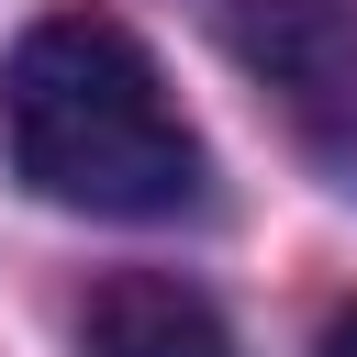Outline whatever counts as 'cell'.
Returning a JSON list of instances; mask_svg holds the SVG:
<instances>
[{
	"label": "cell",
	"mask_w": 357,
	"mask_h": 357,
	"mask_svg": "<svg viewBox=\"0 0 357 357\" xmlns=\"http://www.w3.org/2000/svg\"><path fill=\"white\" fill-rule=\"evenodd\" d=\"M0 145L33 201L156 223L201 201V134L112 11H45L0 67Z\"/></svg>",
	"instance_id": "1"
},
{
	"label": "cell",
	"mask_w": 357,
	"mask_h": 357,
	"mask_svg": "<svg viewBox=\"0 0 357 357\" xmlns=\"http://www.w3.org/2000/svg\"><path fill=\"white\" fill-rule=\"evenodd\" d=\"M223 33L301 123H357V0H223Z\"/></svg>",
	"instance_id": "2"
},
{
	"label": "cell",
	"mask_w": 357,
	"mask_h": 357,
	"mask_svg": "<svg viewBox=\"0 0 357 357\" xmlns=\"http://www.w3.org/2000/svg\"><path fill=\"white\" fill-rule=\"evenodd\" d=\"M78 357H234L223 312L190 290V279H156V268H123L89 290L78 312Z\"/></svg>",
	"instance_id": "3"
},
{
	"label": "cell",
	"mask_w": 357,
	"mask_h": 357,
	"mask_svg": "<svg viewBox=\"0 0 357 357\" xmlns=\"http://www.w3.org/2000/svg\"><path fill=\"white\" fill-rule=\"evenodd\" d=\"M324 357H357V312H346V324H335V335H324Z\"/></svg>",
	"instance_id": "4"
}]
</instances>
